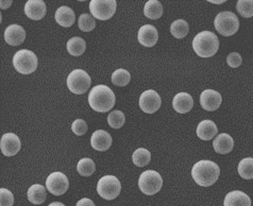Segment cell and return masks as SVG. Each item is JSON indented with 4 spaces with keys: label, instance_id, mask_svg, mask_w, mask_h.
<instances>
[{
    "label": "cell",
    "instance_id": "obj_23",
    "mask_svg": "<svg viewBox=\"0 0 253 206\" xmlns=\"http://www.w3.org/2000/svg\"><path fill=\"white\" fill-rule=\"evenodd\" d=\"M47 188H45L43 185L40 184H34L29 189H28V200H29L32 204L40 205L44 203L47 198Z\"/></svg>",
    "mask_w": 253,
    "mask_h": 206
},
{
    "label": "cell",
    "instance_id": "obj_35",
    "mask_svg": "<svg viewBox=\"0 0 253 206\" xmlns=\"http://www.w3.org/2000/svg\"><path fill=\"white\" fill-rule=\"evenodd\" d=\"M72 131L78 136H81L87 132V124L83 119H76L72 124Z\"/></svg>",
    "mask_w": 253,
    "mask_h": 206
},
{
    "label": "cell",
    "instance_id": "obj_37",
    "mask_svg": "<svg viewBox=\"0 0 253 206\" xmlns=\"http://www.w3.org/2000/svg\"><path fill=\"white\" fill-rule=\"evenodd\" d=\"M76 206H96V205L92 200H90V199L83 198V199H81V200L77 202Z\"/></svg>",
    "mask_w": 253,
    "mask_h": 206
},
{
    "label": "cell",
    "instance_id": "obj_8",
    "mask_svg": "<svg viewBox=\"0 0 253 206\" xmlns=\"http://www.w3.org/2000/svg\"><path fill=\"white\" fill-rule=\"evenodd\" d=\"M90 77L82 69L73 70L67 77V87L76 95H82L86 93L90 87Z\"/></svg>",
    "mask_w": 253,
    "mask_h": 206
},
{
    "label": "cell",
    "instance_id": "obj_31",
    "mask_svg": "<svg viewBox=\"0 0 253 206\" xmlns=\"http://www.w3.org/2000/svg\"><path fill=\"white\" fill-rule=\"evenodd\" d=\"M126 117L122 111H113L109 114L108 124L113 129H121L125 124Z\"/></svg>",
    "mask_w": 253,
    "mask_h": 206
},
{
    "label": "cell",
    "instance_id": "obj_40",
    "mask_svg": "<svg viewBox=\"0 0 253 206\" xmlns=\"http://www.w3.org/2000/svg\"><path fill=\"white\" fill-rule=\"evenodd\" d=\"M48 206H65V205L63 204V203H61V202H52V203L49 204Z\"/></svg>",
    "mask_w": 253,
    "mask_h": 206
},
{
    "label": "cell",
    "instance_id": "obj_11",
    "mask_svg": "<svg viewBox=\"0 0 253 206\" xmlns=\"http://www.w3.org/2000/svg\"><path fill=\"white\" fill-rule=\"evenodd\" d=\"M162 104L161 96L156 90L148 89L139 97V108L144 113L153 114L160 110Z\"/></svg>",
    "mask_w": 253,
    "mask_h": 206
},
{
    "label": "cell",
    "instance_id": "obj_27",
    "mask_svg": "<svg viewBox=\"0 0 253 206\" xmlns=\"http://www.w3.org/2000/svg\"><path fill=\"white\" fill-rule=\"evenodd\" d=\"M132 161L137 167H145L151 161L150 152L145 148H138L132 155Z\"/></svg>",
    "mask_w": 253,
    "mask_h": 206
},
{
    "label": "cell",
    "instance_id": "obj_32",
    "mask_svg": "<svg viewBox=\"0 0 253 206\" xmlns=\"http://www.w3.org/2000/svg\"><path fill=\"white\" fill-rule=\"evenodd\" d=\"M78 26L80 28V30L83 32H89L95 29L96 27V20L94 17L89 14H81L79 20H78Z\"/></svg>",
    "mask_w": 253,
    "mask_h": 206
},
{
    "label": "cell",
    "instance_id": "obj_36",
    "mask_svg": "<svg viewBox=\"0 0 253 206\" xmlns=\"http://www.w3.org/2000/svg\"><path fill=\"white\" fill-rule=\"evenodd\" d=\"M227 63H228V65H229L230 67H232V68H236V67H238V66H241V65H242L243 59H242V56H241V54H240V53H237V52H232V53H230V54L228 55V58H227Z\"/></svg>",
    "mask_w": 253,
    "mask_h": 206
},
{
    "label": "cell",
    "instance_id": "obj_7",
    "mask_svg": "<svg viewBox=\"0 0 253 206\" xmlns=\"http://www.w3.org/2000/svg\"><path fill=\"white\" fill-rule=\"evenodd\" d=\"M122 190V184L114 175H104L97 184V193L104 200H114Z\"/></svg>",
    "mask_w": 253,
    "mask_h": 206
},
{
    "label": "cell",
    "instance_id": "obj_28",
    "mask_svg": "<svg viewBox=\"0 0 253 206\" xmlns=\"http://www.w3.org/2000/svg\"><path fill=\"white\" fill-rule=\"evenodd\" d=\"M238 174H240L245 180L253 179V159L246 158L242 160L237 167Z\"/></svg>",
    "mask_w": 253,
    "mask_h": 206
},
{
    "label": "cell",
    "instance_id": "obj_21",
    "mask_svg": "<svg viewBox=\"0 0 253 206\" xmlns=\"http://www.w3.org/2000/svg\"><path fill=\"white\" fill-rule=\"evenodd\" d=\"M197 136H198L202 140H211L213 139L217 133H218V129L212 120H203L198 126H197Z\"/></svg>",
    "mask_w": 253,
    "mask_h": 206
},
{
    "label": "cell",
    "instance_id": "obj_26",
    "mask_svg": "<svg viewBox=\"0 0 253 206\" xmlns=\"http://www.w3.org/2000/svg\"><path fill=\"white\" fill-rule=\"evenodd\" d=\"M189 27L187 21L184 19H177L174 20L170 26V33L175 39H183L188 34Z\"/></svg>",
    "mask_w": 253,
    "mask_h": 206
},
{
    "label": "cell",
    "instance_id": "obj_25",
    "mask_svg": "<svg viewBox=\"0 0 253 206\" xmlns=\"http://www.w3.org/2000/svg\"><path fill=\"white\" fill-rule=\"evenodd\" d=\"M66 48H67L68 53H70L74 56H80L84 53V51H85L86 42L83 39L75 37L67 41Z\"/></svg>",
    "mask_w": 253,
    "mask_h": 206
},
{
    "label": "cell",
    "instance_id": "obj_18",
    "mask_svg": "<svg viewBox=\"0 0 253 206\" xmlns=\"http://www.w3.org/2000/svg\"><path fill=\"white\" fill-rule=\"evenodd\" d=\"M213 147L217 153L228 154L233 150L234 140L229 134L221 133L217 135L216 138L213 140Z\"/></svg>",
    "mask_w": 253,
    "mask_h": 206
},
{
    "label": "cell",
    "instance_id": "obj_3",
    "mask_svg": "<svg viewBox=\"0 0 253 206\" xmlns=\"http://www.w3.org/2000/svg\"><path fill=\"white\" fill-rule=\"evenodd\" d=\"M193 49L201 58H211L218 51L219 40L213 32L202 31L194 38Z\"/></svg>",
    "mask_w": 253,
    "mask_h": 206
},
{
    "label": "cell",
    "instance_id": "obj_29",
    "mask_svg": "<svg viewBox=\"0 0 253 206\" xmlns=\"http://www.w3.org/2000/svg\"><path fill=\"white\" fill-rule=\"evenodd\" d=\"M112 83L116 86H126L131 80V75L128 70L119 68L112 75Z\"/></svg>",
    "mask_w": 253,
    "mask_h": 206
},
{
    "label": "cell",
    "instance_id": "obj_30",
    "mask_svg": "<svg viewBox=\"0 0 253 206\" xmlns=\"http://www.w3.org/2000/svg\"><path fill=\"white\" fill-rule=\"evenodd\" d=\"M95 170L96 166L94 161L88 158L80 160L78 162V165H77V171L82 176H90L95 172Z\"/></svg>",
    "mask_w": 253,
    "mask_h": 206
},
{
    "label": "cell",
    "instance_id": "obj_33",
    "mask_svg": "<svg viewBox=\"0 0 253 206\" xmlns=\"http://www.w3.org/2000/svg\"><path fill=\"white\" fill-rule=\"evenodd\" d=\"M237 12L245 18L253 16V0H238L236 4Z\"/></svg>",
    "mask_w": 253,
    "mask_h": 206
},
{
    "label": "cell",
    "instance_id": "obj_2",
    "mask_svg": "<svg viewBox=\"0 0 253 206\" xmlns=\"http://www.w3.org/2000/svg\"><path fill=\"white\" fill-rule=\"evenodd\" d=\"M115 95L107 85H97L89 91L88 104L95 112L107 113L115 105Z\"/></svg>",
    "mask_w": 253,
    "mask_h": 206
},
{
    "label": "cell",
    "instance_id": "obj_22",
    "mask_svg": "<svg viewBox=\"0 0 253 206\" xmlns=\"http://www.w3.org/2000/svg\"><path fill=\"white\" fill-rule=\"evenodd\" d=\"M54 18H55V21H57L60 26L65 27V28L72 27L76 21L75 12L70 9L69 6H66V5H63L57 10Z\"/></svg>",
    "mask_w": 253,
    "mask_h": 206
},
{
    "label": "cell",
    "instance_id": "obj_17",
    "mask_svg": "<svg viewBox=\"0 0 253 206\" xmlns=\"http://www.w3.org/2000/svg\"><path fill=\"white\" fill-rule=\"evenodd\" d=\"M90 146L97 151H107L112 146V136L104 130H97L90 137Z\"/></svg>",
    "mask_w": 253,
    "mask_h": 206
},
{
    "label": "cell",
    "instance_id": "obj_4",
    "mask_svg": "<svg viewBox=\"0 0 253 206\" xmlns=\"http://www.w3.org/2000/svg\"><path fill=\"white\" fill-rule=\"evenodd\" d=\"M214 26L216 31L222 37H232L240 29V20L234 13L224 11L215 17Z\"/></svg>",
    "mask_w": 253,
    "mask_h": 206
},
{
    "label": "cell",
    "instance_id": "obj_34",
    "mask_svg": "<svg viewBox=\"0 0 253 206\" xmlns=\"http://www.w3.org/2000/svg\"><path fill=\"white\" fill-rule=\"evenodd\" d=\"M14 196L10 190L1 188L0 189V206H13Z\"/></svg>",
    "mask_w": 253,
    "mask_h": 206
},
{
    "label": "cell",
    "instance_id": "obj_24",
    "mask_svg": "<svg viewBox=\"0 0 253 206\" xmlns=\"http://www.w3.org/2000/svg\"><path fill=\"white\" fill-rule=\"evenodd\" d=\"M144 14L149 19H159L163 15V5L158 0H149L145 3Z\"/></svg>",
    "mask_w": 253,
    "mask_h": 206
},
{
    "label": "cell",
    "instance_id": "obj_15",
    "mask_svg": "<svg viewBox=\"0 0 253 206\" xmlns=\"http://www.w3.org/2000/svg\"><path fill=\"white\" fill-rule=\"evenodd\" d=\"M25 14L33 20L43 19L46 15V4L43 0H29L25 4Z\"/></svg>",
    "mask_w": 253,
    "mask_h": 206
},
{
    "label": "cell",
    "instance_id": "obj_6",
    "mask_svg": "<svg viewBox=\"0 0 253 206\" xmlns=\"http://www.w3.org/2000/svg\"><path fill=\"white\" fill-rule=\"evenodd\" d=\"M163 186V179L159 172L154 170H147L139 175L138 187L143 194L152 196L158 194Z\"/></svg>",
    "mask_w": 253,
    "mask_h": 206
},
{
    "label": "cell",
    "instance_id": "obj_5",
    "mask_svg": "<svg viewBox=\"0 0 253 206\" xmlns=\"http://www.w3.org/2000/svg\"><path fill=\"white\" fill-rule=\"evenodd\" d=\"M13 65L19 74L30 75L38 68V56L33 51L23 49L14 54Z\"/></svg>",
    "mask_w": 253,
    "mask_h": 206
},
{
    "label": "cell",
    "instance_id": "obj_16",
    "mask_svg": "<svg viewBox=\"0 0 253 206\" xmlns=\"http://www.w3.org/2000/svg\"><path fill=\"white\" fill-rule=\"evenodd\" d=\"M26 40V31L22 26L11 25L4 31V41L11 46L22 45Z\"/></svg>",
    "mask_w": 253,
    "mask_h": 206
},
{
    "label": "cell",
    "instance_id": "obj_12",
    "mask_svg": "<svg viewBox=\"0 0 253 206\" xmlns=\"http://www.w3.org/2000/svg\"><path fill=\"white\" fill-rule=\"evenodd\" d=\"M222 102L221 95L214 89L203 90L200 96V104L208 112H213L219 109Z\"/></svg>",
    "mask_w": 253,
    "mask_h": 206
},
{
    "label": "cell",
    "instance_id": "obj_38",
    "mask_svg": "<svg viewBox=\"0 0 253 206\" xmlns=\"http://www.w3.org/2000/svg\"><path fill=\"white\" fill-rule=\"evenodd\" d=\"M11 4H12V0H8V1H4V0H1V1H0V8H1V10L8 9L9 6H11Z\"/></svg>",
    "mask_w": 253,
    "mask_h": 206
},
{
    "label": "cell",
    "instance_id": "obj_20",
    "mask_svg": "<svg viewBox=\"0 0 253 206\" xmlns=\"http://www.w3.org/2000/svg\"><path fill=\"white\" fill-rule=\"evenodd\" d=\"M223 206H251V199L241 190H233L224 198Z\"/></svg>",
    "mask_w": 253,
    "mask_h": 206
},
{
    "label": "cell",
    "instance_id": "obj_19",
    "mask_svg": "<svg viewBox=\"0 0 253 206\" xmlns=\"http://www.w3.org/2000/svg\"><path fill=\"white\" fill-rule=\"evenodd\" d=\"M172 106L175 112L180 114H186L193 109L194 100L192 96L187 93H179L174 96Z\"/></svg>",
    "mask_w": 253,
    "mask_h": 206
},
{
    "label": "cell",
    "instance_id": "obj_10",
    "mask_svg": "<svg viewBox=\"0 0 253 206\" xmlns=\"http://www.w3.org/2000/svg\"><path fill=\"white\" fill-rule=\"evenodd\" d=\"M69 187L67 176L62 172H52L46 180V188L54 196L64 195Z\"/></svg>",
    "mask_w": 253,
    "mask_h": 206
},
{
    "label": "cell",
    "instance_id": "obj_9",
    "mask_svg": "<svg viewBox=\"0 0 253 206\" xmlns=\"http://www.w3.org/2000/svg\"><path fill=\"white\" fill-rule=\"evenodd\" d=\"M117 8L115 0H92L89 2V11L94 18L108 20L114 15Z\"/></svg>",
    "mask_w": 253,
    "mask_h": 206
},
{
    "label": "cell",
    "instance_id": "obj_39",
    "mask_svg": "<svg viewBox=\"0 0 253 206\" xmlns=\"http://www.w3.org/2000/svg\"><path fill=\"white\" fill-rule=\"evenodd\" d=\"M209 2L214 3V4H221L226 1H224V0H217V1H215V0H209Z\"/></svg>",
    "mask_w": 253,
    "mask_h": 206
},
{
    "label": "cell",
    "instance_id": "obj_1",
    "mask_svg": "<svg viewBox=\"0 0 253 206\" xmlns=\"http://www.w3.org/2000/svg\"><path fill=\"white\" fill-rule=\"evenodd\" d=\"M220 175V168L212 161H200L192 168L194 181L202 187L212 186Z\"/></svg>",
    "mask_w": 253,
    "mask_h": 206
},
{
    "label": "cell",
    "instance_id": "obj_13",
    "mask_svg": "<svg viewBox=\"0 0 253 206\" xmlns=\"http://www.w3.org/2000/svg\"><path fill=\"white\" fill-rule=\"evenodd\" d=\"M20 140L16 134L14 133H6L2 135L1 141H0V148H1V152L5 156H13L16 155L20 150Z\"/></svg>",
    "mask_w": 253,
    "mask_h": 206
},
{
    "label": "cell",
    "instance_id": "obj_14",
    "mask_svg": "<svg viewBox=\"0 0 253 206\" xmlns=\"http://www.w3.org/2000/svg\"><path fill=\"white\" fill-rule=\"evenodd\" d=\"M137 39L140 45L145 47H153L158 42L159 33L156 27L152 25H144L139 28Z\"/></svg>",
    "mask_w": 253,
    "mask_h": 206
}]
</instances>
